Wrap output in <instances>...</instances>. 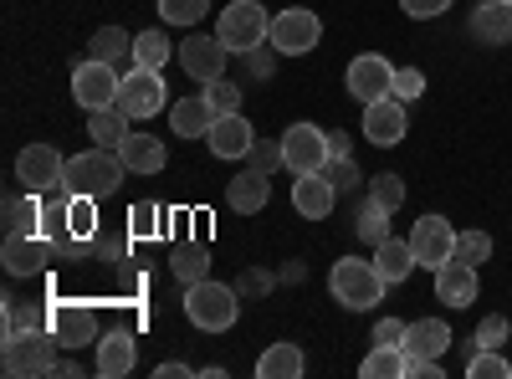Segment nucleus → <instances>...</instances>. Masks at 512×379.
I'll return each mask as SVG.
<instances>
[{"instance_id":"473e14b6","label":"nucleus","mask_w":512,"mask_h":379,"mask_svg":"<svg viewBox=\"0 0 512 379\" xmlns=\"http://www.w3.org/2000/svg\"><path fill=\"white\" fill-rule=\"evenodd\" d=\"M169 57H175V47H169V36H164V31L149 26V31L134 36V67H154V72H159Z\"/></svg>"},{"instance_id":"5fc2aeb1","label":"nucleus","mask_w":512,"mask_h":379,"mask_svg":"<svg viewBox=\"0 0 512 379\" xmlns=\"http://www.w3.org/2000/svg\"><path fill=\"white\" fill-rule=\"evenodd\" d=\"M52 374H72V379H77V374H82V364H77V359H57V369H52Z\"/></svg>"},{"instance_id":"72a5a7b5","label":"nucleus","mask_w":512,"mask_h":379,"mask_svg":"<svg viewBox=\"0 0 512 379\" xmlns=\"http://www.w3.org/2000/svg\"><path fill=\"white\" fill-rule=\"evenodd\" d=\"M169 272H175L185 287H190V282H205V277H210V251H205V246H180L175 257H169Z\"/></svg>"},{"instance_id":"3c124183","label":"nucleus","mask_w":512,"mask_h":379,"mask_svg":"<svg viewBox=\"0 0 512 379\" xmlns=\"http://www.w3.org/2000/svg\"><path fill=\"white\" fill-rule=\"evenodd\" d=\"M344 154H354V139L344 129H328V159H344Z\"/></svg>"},{"instance_id":"49530a36","label":"nucleus","mask_w":512,"mask_h":379,"mask_svg":"<svg viewBox=\"0 0 512 379\" xmlns=\"http://www.w3.org/2000/svg\"><path fill=\"white\" fill-rule=\"evenodd\" d=\"M395 93H400V103L420 98L425 93V72L420 67H395Z\"/></svg>"},{"instance_id":"58836bf2","label":"nucleus","mask_w":512,"mask_h":379,"mask_svg":"<svg viewBox=\"0 0 512 379\" xmlns=\"http://www.w3.org/2000/svg\"><path fill=\"white\" fill-rule=\"evenodd\" d=\"M451 257L482 267V262L492 257V236H487V231H456V251H451Z\"/></svg>"},{"instance_id":"4c0bfd02","label":"nucleus","mask_w":512,"mask_h":379,"mask_svg":"<svg viewBox=\"0 0 512 379\" xmlns=\"http://www.w3.org/2000/svg\"><path fill=\"white\" fill-rule=\"evenodd\" d=\"M159 226H164V210H159L154 200H139L134 210H128V236H134V241L159 236Z\"/></svg>"},{"instance_id":"5701e85b","label":"nucleus","mask_w":512,"mask_h":379,"mask_svg":"<svg viewBox=\"0 0 512 379\" xmlns=\"http://www.w3.org/2000/svg\"><path fill=\"white\" fill-rule=\"evenodd\" d=\"M118 159L128 164V175H159L164 164H169V149L154 139V134H128L118 144Z\"/></svg>"},{"instance_id":"a18cd8bd","label":"nucleus","mask_w":512,"mask_h":379,"mask_svg":"<svg viewBox=\"0 0 512 379\" xmlns=\"http://www.w3.org/2000/svg\"><path fill=\"white\" fill-rule=\"evenodd\" d=\"M128 241H134V236H103V231H98V236H93V257H98V262H123V257H128Z\"/></svg>"},{"instance_id":"8fccbe9b","label":"nucleus","mask_w":512,"mask_h":379,"mask_svg":"<svg viewBox=\"0 0 512 379\" xmlns=\"http://www.w3.org/2000/svg\"><path fill=\"white\" fill-rule=\"evenodd\" d=\"M251 164H256V170H277V164H282V144H262V139H256V149H251Z\"/></svg>"},{"instance_id":"de8ad7c7","label":"nucleus","mask_w":512,"mask_h":379,"mask_svg":"<svg viewBox=\"0 0 512 379\" xmlns=\"http://www.w3.org/2000/svg\"><path fill=\"white\" fill-rule=\"evenodd\" d=\"M456 6V0H400V11L410 16V21H431V16H446Z\"/></svg>"},{"instance_id":"603ef678","label":"nucleus","mask_w":512,"mask_h":379,"mask_svg":"<svg viewBox=\"0 0 512 379\" xmlns=\"http://www.w3.org/2000/svg\"><path fill=\"white\" fill-rule=\"evenodd\" d=\"M272 57H277V52H262V47H256V52H246V67H251L256 77H267V72H272Z\"/></svg>"},{"instance_id":"cd10ccee","label":"nucleus","mask_w":512,"mask_h":379,"mask_svg":"<svg viewBox=\"0 0 512 379\" xmlns=\"http://www.w3.org/2000/svg\"><path fill=\"white\" fill-rule=\"evenodd\" d=\"M0 221H6V236H31V231H41V195H31V190L6 195V205H0Z\"/></svg>"},{"instance_id":"f257e3e1","label":"nucleus","mask_w":512,"mask_h":379,"mask_svg":"<svg viewBox=\"0 0 512 379\" xmlns=\"http://www.w3.org/2000/svg\"><path fill=\"white\" fill-rule=\"evenodd\" d=\"M123 175H128V164L118 159V149H82V154H72L67 159V180H62V190L67 195H93V200H103V195H113L118 185H123Z\"/></svg>"},{"instance_id":"412c9836","label":"nucleus","mask_w":512,"mask_h":379,"mask_svg":"<svg viewBox=\"0 0 512 379\" xmlns=\"http://www.w3.org/2000/svg\"><path fill=\"white\" fill-rule=\"evenodd\" d=\"M267 200H272V180H267V170H256V164L226 185V205L236 210V216H256Z\"/></svg>"},{"instance_id":"4468645a","label":"nucleus","mask_w":512,"mask_h":379,"mask_svg":"<svg viewBox=\"0 0 512 379\" xmlns=\"http://www.w3.org/2000/svg\"><path fill=\"white\" fill-rule=\"evenodd\" d=\"M410 251H415V262L425 272H436L441 262H451V251H456V226L446 216H420L415 231H410Z\"/></svg>"},{"instance_id":"e433bc0d","label":"nucleus","mask_w":512,"mask_h":379,"mask_svg":"<svg viewBox=\"0 0 512 379\" xmlns=\"http://www.w3.org/2000/svg\"><path fill=\"white\" fill-rule=\"evenodd\" d=\"M16 328H52V308H41V303H11L6 298V333Z\"/></svg>"},{"instance_id":"9d476101","label":"nucleus","mask_w":512,"mask_h":379,"mask_svg":"<svg viewBox=\"0 0 512 379\" xmlns=\"http://www.w3.org/2000/svg\"><path fill=\"white\" fill-rule=\"evenodd\" d=\"M175 57H180V67L190 72V82H216V77H226V62H231V47L221 36H200V31H190L180 47H175Z\"/></svg>"},{"instance_id":"2f4dec72","label":"nucleus","mask_w":512,"mask_h":379,"mask_svg":"<svg viewBox=\"0 0 512 379\" xmlns=\"http://www.w3.org/2000/svg\"><path fill=\"white\" fill-rule=\"evenodd\" d=\"M88 57H98V62H123V57H134V36H128L123 26H98L93 31V41H88Z\"/></svg>"},{"instance_id":"6e6d98bb","label":"nucleus","mask_w":512,"mask_h":379,"mask_svg":"<svg viewBox=\"0 0 512 379\" xmlns=\"http://www.w3.org/2000/svg\"><path fill=\"white\" fill-rule=\"evenodd\" d=\"M507 6H512V0H507Z\"/></svg>"},{"instance_id":"79ce46f5","label":"nucleus","mask_w":512,"mask_h":379,"mask_svg":"<svg viewBox=\"0 0 512 379\" xmlns=\"http://www.w3.org/2000/svg\"><path fill=\"white\" fill-rule=\"evenodd\" d=\"M200 93L210 98V108H216V113H241V88H236L231 77H216V82H205Z\"/></svg>"},{"instance_id":"09e8293b","label":"nucleus","mask_w":512,"mask_h":379,"mask_svg":"<svg viewBox=\"0 0 512 379\" xmlns=\"http://www.w3.org/2000/svg\"><path fill=\"white\" fill-rule=\"evenodd\" d=\"M405 333H410V323H400V318H379V323H374V344H400V349H405Z\"/></svg>"},{"instance_id":"7c9ffc66","label":"nucleus","mask_w":512,"mask_h":379,"mask_svg":"<svg viewBox=\"0 0 512 379\" xmlns=\"http://www.w3.org/2000/svg\"><path fill=\"white\" fill-rule=\"evenodd\" d=\"M390 216H395V210H384L374 195H364V200L354 205V236L369 241V246H379L384 236H390Z\"/></svg>"},{"instance_id":"864d4df0","label":"nucleus","mask_w":512,"mask_h":379,"mask_svg":"<svg viewBox=\"0 0 512 379\" xmlns=\"http://www.w3.org/2000/svg\"><path fill=\"white\" fill-rule=\"evenodd\" d=\"M190 374H195V369H190V364H180V359H169V364H159V369H154V379H190Z\"/></svg>"},{"instance_id":"a878e982","label":"nucleus","mask_w":512,"mask_h":379,"mask_svg":"<svg viewBox=\"0 0 512 379\" xmlns=\"http://www.w3.org/2000/svg\"><path fill=\"white\" fill-rule=\"evenodd\" d=\"M472 36L487 41V47H507L512 41V6L507 0H482L472 11Z\"/></svg>"},{"instance_id":"9b49d317","label":"nucleus","mask_w":512,"mask_h":379,"mask_svg":"<svg viewBox=\"0 0 512 379\" xmlns=\"http://www.w3.org/2000/svg\"><path fill=\"white\" fill-rule=\"evenodd\" d=\"M328 164V134L318 123H292L282 134V170L292 175H318Z\"/></svg>"},{"instance_id":"ddd939ff","label":"nucleus","mask_w":512,"mask_h":379,"mask_svg":"<svg viewBox=\"0 0 512 379\" xmlns=\"http://www.w3.org/2000/svg\"><path fill=\"white\" fill-rule=\"evenodd\" d=\"M0 262H6L11 277H41V272L57 267V251H52V241L41 236V231H31V236H6Z\"/></svg>"},{"instance_id":"4be33fe9","label":"nucleus","mask_w":512,"mask_h":379,"mask_svg":"<svg viewBox=\"0 0 512 379\" xmlns=\"http://www.w3.org/2000/svg\"><path fill=\"white\" fill-rule=\"evenodd\" d=\"M374 267H379V277L390 282V287L410 282V277L420 272V262H415V251H410V236H405V241H400V236H384V241L374 246Z\"/></svg>"},{"instance_id":"aec40b11","label":"nucleus","mask_w":512,"mask_h":379,"mask_svg":"<svg viewBox=\"0 0 512 379\" xmlns=\"http://www.w3.org/2000/svg\"><path fill=\"white\" fill-rule=\"evenodd\" d=\"M93 349H98V364L93 369L103 379H123V374H134V364H139V344H134V333H123V328L103 333Z\"/></svg>"},{"instance_id":"f704fd0d","label":"nucleus","mask_w":512,"mask_h":379,"mask_svg":"<svg viewBox=\"0 0 512 379\" xmlns=\"http://www.w3.org/2000/svg\"><path fill=\"white\" fill-rule=\"evenodd\" d=\"M67 226H72L77 241H93V236H98V200H93V195H72Z\"/></svg>"},{"instance_id":"f03ea898","label":"nucleus","mask_w":512,"mask_h":379,"mask_svg":"<svg viewBox=\"0 0 512 379\" xmlns=\"http://www.w3.org/2000/svg\"><path fill=\"white\" fill-rule=\"evenodd\" d=\"M185 318L200 328V333H226L236 328L241 318V292L216 282V277H205V282H190L185 287Z\"/></svg>"},{"instance_id":"dca6fc26","label":"nucleus","mask_w":512,"mask_h":379,"mask_svg":"<svg viewBox=\"0 0 512 379\" xmlns=\"http://www.w3.org/2000/svg\"><path fill=\"white\" fill-rule=\"evenodd\" d=\"M52 333H57V344H62L67 354H77V349H88V344L103 339L98 313H93L88 303H57V308H52Z\"/></svg>"},{"instance_id":"bb28decb","label":"nucleus","mask_w":512,"mask_h":379,"mask_svg":"<svg viewBox=\"0 0 512 379\" xmlns=\"http://www.w3.org/2000/svg\"><path fill=\"white\" fill-rule=\"evenodd\" d=\"M88 134H93V144H98V149H118L128 134H134V118H128L118 103L93 108V113H88Z\"/></svg>"},{"instance_id":"a211bd4d","label":"nucleus","mask_w":512,"mask_h":379,"mask_svg":"<svg viewBox=\"0 0 512 379\" xmlns=\"http://www.w3.org/2000/svg\"><path fill=\"white\" fill-rule=\"evenodd\" d=\"M436 303H446V308H472V303H477V267L461 262V257L441 262V267H436Z\"/></svg>"},{"instance_id":"a19ab883","label":"nucleus","mask_w":512,"mask_h":379,"mask_svg":"<svg viewBox=\"0 0 512 379\" xmlns=\"http://www.w3.org/2000/svg\"><path fill=\"white\" fill-rule=\"evenodd\" d=\"M466 374H472V379H512V364L497 349H477L472 364H466Z\"/></svg>"},{"instance_id":"c85d7f7f","label":"nucleus","mask_w":512,"mask_h":379,"mask_svg":"<svg viewBox=\"0 0 512 379\" xmlns=\"http://www.w3.org/2000/svg\"><path fill=\"white\" fill-rule=\"evenodd\" d=\"M359 374L364 379H405L410 374V354L400 344H374L364 359H359Z\"/></svg>"},{"instance_id":"20e7f679","label":"nucleus","mask_w":512,"mask_h":379,"mask_svg":"<svg viewBox=\"0 0 512 379\" xmlns=\"http://www.w3.org/2000/svg\"><path fill=\"white\" fill-rule=\"evenodd\" d=\"M384 282L374 262H359V257H344V262H333L328 272V292L338 298V308H349V313H369L379 298H384Z\"/></svg>"},{"instance_id":"c03bdc74","label":"nucleus","mask_w":512,"mask_h":379,"mask_svg":"<svg viewBox=\"0 0 512 379\" xmlns=\"http://www.w3.org/2000/svg\"><path fill=\"white\" fill-rule=\"evenodd\" d=\"M502 344H507V318H502V313L482 318V323H477V349H502Z\"/></svg>"},{"instance_id":"f8f14e48","label":"nucleus","mask_w":512,"mask_h":379,"mask_svg":"<svg viewBox=\"0 0 512 379\" xmlns=\"http://www.w3.org/2000/svg\"><path fill=\"white\" fill-rule=\"evenodd\" d=\"M344 88H349V98H359V103L395 98V67L384 62L379 52H359V57L349 62V72H344Z\"/></svg>"},{"instance_id":"423d86ee","label":"nucleus","mask_w":512,"mask_h":379,"mask_svg":"<svg viewBox=\"0 0 512 379\" xmlns=\"http://www.w3.org/2000/svg\"><path fill=\"white\" fill-rule=\"evenodd\" d=\"M318 41H323V21H318V11L292 6V11H277V16H272L267 47H272L277 57H303V52L318 47Z\"/></svg>"},{"instance_id":"2eb2a0df","label":"nucleus","mask_w":512,"mask_h":379,"mask_svg":"<svg viewBox=\"0 0 512 379\" xmlns=\"http://www.w3.org/2000/svg\"><path fill=\"white\" fill-rule=\"evenodd\" d=\"M405 134H410V113H405L400 98H374V103H364V139H369L374 149H395Z\"/></svg>"},{"instance_id":"c9c22d12","label":"nucleus","mask_w":512,"mask_h":379,"mask_svg":"<svg viewBox=\"0 0 512 379\" xmlns=\"http://www.w3.org/2000/svg\"><path fill=\"white\" fill-rule=\"evenodd\" d=\"M159 16L169 26H200L210 16V0H159Z\"/></svg>"},{"instance_id":"393cba45","label":"nucleus","mask_w":512,"mask_h":379,"mask_svg":"<svg viewBox=\"0 0 512 379\" xmlns=\"http://www.w3.org/2000/svg\"><path fill=\"white\" fill-rule=\"evenodd\" d=\"M451 349V323L441 318H415L410 333H405V354L410 359H441Z\"/></svg>"},{"instance_id":"37998d69","label":"nucleus","mask_w":512,"mask_h":379,"mask_svg":"<svg viewBox=\"0 0 512 379\" xmlns=\"http://www.w3.org/2000/svg\"><path fill=\"white\" fill-rule=\"evenodd\" d=\"M318 175H328V180L338 185V195H344V190H359V180H364V175H359V164H354V154H344V159H328Z\"/></svg>"},{"instance_id":"f3484780","label":"nucleus","mask_w":512,"mask_h":379,"mask_svg":"<svg viewBox=\"0 0 512 379\" xmlns=\"http://www.w3.org/2000/svg\"><path fill=\"white\" fill-rule=\"evenodd\" d=\"M205 144H210V154H216V159H251V149H256V129H251V118H246V113H221L216 123H210Z\"/></svg>"},{"instance_id":"7ed1b4c3","label":"nucleus","mask_w":512,"mask_h":379,"mask_svg":"<svg viewBox=\"0 0 512 379\" xmlns=\"http://www.w3.org/2000/svg\"><path fill=\"white\" fill-rule=\"evenodd\" d=\"M57 333L52 328H16L6 333V344H0V364L6 374L26 379V374H52L57 369Z\"/></svg>"},{"instance_id":"6ab92c4d","label":"nucleus","mask_w":512,"mask_h":379,"mask_svg":"<svg viewBox=\"0 0 512 379\" xmlns=\"http://www.w3.org/2000/svg\"><path fill=\"white\" fill-rule=\"evenodd\" d=\"M333 205H338V185L328 175H297V185H292V210L297 216L303 221H328Z\"/></svg>"},{"instance_id":"0eeeda50","label":"nucleus","mask_w":512,"mask_h":379,"mask_svg":"<svg viewBox=\"0 0 512 379\" xmlns=\"http://www.w3.org/2000/svg\"><path fill=\"white\" fill-rule=\"evenodd\" d=\"M118 88H123V72L113 67V62H98V57H82L77 67H72V103L77 108H108V103H118Z\"/></svg>"},{"instance_id":"ea45409f","label":"nucleus","mask_w":512,"mask_h":379,"mask_svg":"<svg viewBox=\"0 0 512 379\" xmlns=\"http://www.w3.org/2000/svg\"><path fill=\"white\" fill-rule=\"evenodd\" d=\"M369 195H374L384 210H400V205H405V180H400L395 170H384V175L369 180Z\"/></svg>"},{"instance_id":"1a4fd4ad","label":"nucleus","mask_w":512,"mask_h":379,"mask_svg":"<svg viewBox=\"0 0 512 379\" xmlns=\"http://www.w3.org/2000/svg\"><path fill=\"white\" fill-rule=\"evenodd\" d=\"M16 180H21V190H31V195H52V190H62V180H67V159H62L52 144H31V149L16 154Z\"/></svg>"},{"instance_id":"c756f323","label":"nucleus","mask_w":512,"mask_h":379,"mask_svg":"<svg viewBox=\"0 0 512 379\" xmlns=\"http://www.w3.org/2000/svg\"><path fill=\"white\" fill-rule=\"evenodd\" d=\"M303 369H308V359H303L297 344H267L262 359H256V374L262 379H297Z\"/></svg>"},{"instance_id":"b1692460","label":"nucleus","mask_w":512,"mask_h":379,"mask_svg":"<svg viewBox=\"0 0 512 379\" xmlns=\"http://www.w3.org/2000/svg\"><path fill=\"white\" fill-rule=\"evenodd\" d=\"M216 118H221V113L210 108L205 93H190V98H180L175 108H169V123H175V134H180V139H205Z\"/></svg>"},{"instance_id":"6e6552de","label":"nucleus","mask_w":512,"mask_h":379,"mask_svg":"<svg viewBox=\"0 0 512 379\" xmlns=\"http://www.w3.org/2000/svg\"><path fill=\"white\" fill-rule=\"evenodd\" d=\"M164 103H169V88H164V77H159L154 67H128V72H123L118 108H123L128 118H134V123H144V118L164 113Z\"/></svg>"},{"instance_id":"39448f33","label":"nucleus","mask_w":512,"mask_h":379,"mask_svg":"<svg viewBox=\"0 0 512 379\" xmlns=\"http://www.w3.org/2000/svg\"><path fill=\"white\" fill-rule=\"evenodd\" d=\"M216 36L231 47V57H246L272 36V16H267L262 0H231V6L216 16Z\"/></svg>"}]
</instances>
